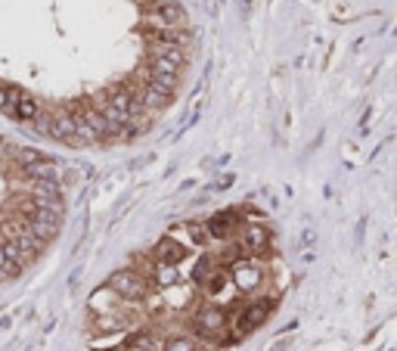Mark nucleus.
Segmentation results:
<instances>
[{"label": "nucleus", "instance_id": "1", "mask_svg": "<svg viewBox=\"0 0 397 351\" xmlns=\"http://www.w3.org/2000/svg\"><path fill=\"white\" fill-rule=\"evenodd\" d=\"M159 351H202V345L193 342V336H171L159 345Z\"/></svg>", "mask_w": 397, "mask_h": 351}, {"label": "nucleus", "instance_id": "2", "mask_svg": "<svg viewBox=\"0 0 397 351\" xmlns=\"http://www.w3.org/2000/svg\"><path fill=\"white\" fill-rule=\"evenodd\" d=\"M122 351H146V348H122Z\"/></svg>", "mask_w": 397, "mask_h": 351}]
</instances>
